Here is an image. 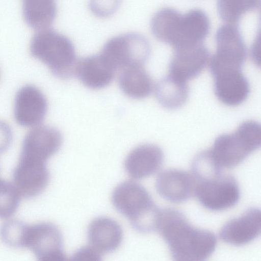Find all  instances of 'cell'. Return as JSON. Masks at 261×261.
I'll return each mask as SVG.
<instances>
[{
  "label": "cell",
  "mask_w": 261,
  "mask_h": 261,
  "mask_svg": "<svg viewBox=\"0 0 261 261\" xmlns=\"http://www.w3.org/2000/svg\"><path fill=\"white\" fill-rule=\"evenodd\" d=\"M115 71L99 54L77 61L75 74L87 87L99 89L111 82Z\"/></svg>",
  "instance_id": "5bb4252c"
},
{
  "label": "cell",
  "mask_w": 261,
  "mask_h": 261,
  "mask_svg": "<svg viewBox=\"0 0 261 261\" xmlns=\"http://www.w3.org/2000/svg\"><path fill=\"white\" fill-rule=\"evenodd\" d=\"M30 50L58 77L67 79L75 74V50L66 36L48 28L38 30L31 40Z\"/></svg>",
  "instance_id": "277c9868"
},
{
  "label": "cell",
  "mask_w": 261,
  "mask_h": 261,
  "mask_svg": "<svg viewBox=\"0 0 261 261\" xmlns=\"http://www.w3.org/2000/svg\"><path fill=\"white\" fill-rule=\"evenodd\" d=\"M261 128L257 122L242 123L233 132L223 134L210 150L215 164L221 169L231 168L242 162L260 147Z\"/></svg>",
  "instance_id": "5b68a950"
},
{
  "label": "cell",
  "mask_w": 261,
  "mask_h": 261,
  "mask_svg": "<svg viewBox=\"0 0 261 261\" xmlns=\"http://www.w3.org/2000/svg\"><path fill=\"white\" fill-rule=\"evenodd\" d=\"M217 49L210 60L212 74L241 69L246 58V48L237 25L226 23L216 35Z\"/></svg>",
  "instance_id": "52a82bcc"
},
{
  "label": "cell",
  "mask_w": 261,
  "mask_h": 261,
  "mask_svg": "<svg viewBox=\"0 0 261 261\" xmlns=\"http://www.w3.org/2000/svg\"><path fill=\"white\" fill-rule=\"evenodd\" d=\"M260 0H218L217 8L221 19L226 23L237 25L247 12L259 7Z\"/></svg>",
  "instance_id": "ffe728a7"
},
{
  "label": "cell",
  "mask_w": 261,
  "mask_h": 261,
  "mask_svg": "<svg viewBox=\"0 0 261 261\" xmlns=\"http://www.w3.org/2000/svg\"><path fill=\"white\" fill-rule=\"evenodd\" d=\"M153 35L175 49L201 44L210 30L206 14L192 9L184 14L172 8H164L156 12L151 22Z\"/></svg>",
  "instance_id": "7a4b0ae2"
},
{
  "label": "cell",
  "mask_w": 261,
  "mask_h": 261,
  "mask_svg": "<svg viewBox=\"0 0 261 261\" xmlns=\"http://www.w3.org/2000/svg\"><path fill=\"white\" fill-rule=\"evenodd\" d=\"M100 55L115 70L143 65L150 54V46L145 37L129 33L112 38L104 45Z\"/></svg>",
  "instance_id": "8992f818"
},
{
  "label": "cell",
  "mask_w": 261,
  "mask_h": 261,
  "mask_svg": "<svg viewBox=\"0 0 261 261\" xmlns=\"http://www.w3.org/2000/svg\"><path fill=\"white\" fill-rule=\"evenodd\" d=\"M156 229L175 260H205L214 252L217 245L213 232L194 227L181 212L172 208L160 211Z\"/></svg>",
  "instance_id": "6da1fadb"
},
{
  "label": "cell",
  "mask_w": 261,
  "mask_h": 261,
  "mask_svg": "<svg viewBox=\"0 0 261 261\" xmlns=\"http://www.w3.org/2000/svg\"><path fill=\"white\" fill-rule=\"evenodd\" d=\"M209 59L208 51L202 44L175 49L169 75L187 82L200 74Z\"/></svg>",
  "instance_id": "9c48e42d"
},
{
  "label": "cell",
  "mask_w": 261,
  "mask_h": 261,
  "mask_svg": "<svg viewBox=\"0 0 261 261\" xmlns=\"http://www.w3.org/2000/svg\"><path fill=\"white\" fill-rule=\"evenodd\" d=\"M251 56L252 59L256 63H259L258 60H259V38L258 40L256 39L252 45L251 48Z\"/></svg>",
  "instance_id": "603a6c76"
},
{
  "label": "cell",
  "mask_w": 261,
  "mask_h": 261,
  "mask_svg": "<svg viewBox=\"0 0 261 261\" xmlns=\"http://www.w3.org/2000/svg\"><path fill=\"white\" fill-rule=\"evenodd\" d=\"M112 201L138 231L146 233L156 229L160 210L138 183L127 180L118 185L113 192Z\"/></svg>",
  "instance_id": "3957f363"
},
{
  "label": "cell",
  "mask_w": 261,
  "mask_h": 261,
  "mask_svg": "<svg viewBox=\"0 0 261 261\" xmlns=\"http://www.w3.org/2000/svg\"><path fill=\"white\" fill-rule=\"evenodd\" d=\"M161 149L153 144H144L133 149L127 155L124 167L135 179L148 177L159 170L163 162Z\"/></svg>",
  "instance_id": "4fadbf2b"
},
{
  "label": "cell",
  "mask_w": 261,
  "mask_h": 261,
  "mask_svg": "<svg viewBox=\"0 0 261 261\" xmlns=\"http://www.w3.org/2000/svg\"><path fill=\"white\" fill-rule=\"evenodd\" d=\"M121 0H90L89 8L95 16L105 18L113 15L118 9Z\"/></svg>",
  "instance_id": "44dd1931"
},
{
  "label": "cell",
  "mask_w": 261,
  "mask_h": 261,
  "mask_svg": "<svg viewBox=\"0 0 261 261\" xmlns=\"http://www.w3.org/2000/svg\"><path fill=\"white\" fill-rule=\"evenodd\" d=\"M155 94L159 102L164 107L176 109L187 101L189 88L187 82L168 75L161 79L155 87Z\"/></svg>",
  "instance_id": "d6986e66"
},
{
  "label": "cell",
  "mask_w": 261,
  "mask_h": 261,
  "mask_svg": "<svg viewBox=\"0 0 261 261\" xmlns=\"http://www.w3.org/2000/svg\"><path fill=\"white\" fill-rule=\"evenodd\" d=\"M119 84L125 95L135 99L146 97L153 89L152 80L143 65L123 69L119 76Z\"/></svg>",
  "instance_id": "e0dca14e"
},
{
  "label": "cell",
  "mask_w": 261,
  "mask_h": 261,
  "mask_svg": "<svg viewBox=\"0 0 261 261\" xmlns=\"http://www.w3.org/2000/svg\"><path fill=\"white\" fill-rule=\"evenodd\" d=\"M260 231V211L252 207L241 216L227 221L221 228L219 234L224 242L241 246L254 240Z\"/></svg>",
  "instance_id": "8fae6325"
},
{
  "label": "cell",
  "mask_w": 261,
  "mask_h": 261,
  "mask_svg": "<svg viewBox=\"0 0 261 261\" xmlns=\"http://www.w3.org/2000/svg\"><path fill=\"white\" fill-rule=\"evenodd\" d=\"M88 237L90 245L102 253L116 249L120 245L123 232L119 224L106 217H98L89 224Z\"/></svg>",
  "instance_id": "2e32d148"
},
{
  "label": "cell",
  "mask_w": 261,
  "mask_h": 261,
  "mask_svg": "<svg viewBox=\"0 0 261 261\" xmlns=\"http://www.w3.org/2000/svg\"><path fill=\"white\" fill-rule=\"evenodd\" d=\"M16 101L15 116L24 125H37L44 118L47 110L46 100L36 88L26 87L19 92Z\"/></svg>",
  "instance_id": "9a60e30c"
},
{
  "label": "cell",
  "mask_w": 261,
  "mask_h": 261,
  "mask_svg": "<svg viewBox=\"0 0 261 261\" xmlns=\"http://www.w3.org/2000/svg\"><path fill=\"white\" fill-rule=\"evenodd\" d=\"M195 195L201 204L212 211H222L235 205L240 197V190L236 179L221 173L196 181Z\"/></svg>",
  "instance_id": "ba28073f"
},
{
  "label": "cell",
  "mask_w": 261,
  "mask_h": 261,
  "mask_svg": "<svg viewBox=\"0 0 261 261\" xmlns=\"http://www.w3.org/2000/svg\"><path fill=\"white\" fill-rule=\"evenodd\" d=\"M196 180L192 173L179 169L161 172L155 181L158 194L173 202H181L195 195Z\"/></svg>",
  "instance_id": "30bf717a"
},
{
  "label": "cell",
  "mask_w": 261,
  "mask_h": 261,
  "mask_svg": "<svg viewBox=\"0 0 261 261\" xmlns=\"http://www.w3.org/2000/svg\"><path fill=\"white\" fill-rule=\"evenodd\" d=\"M102 253L91 245L85 246L76 251L73 256L75 260H99Z\"/></svg>",
  "instance_id": "7402d4cb"
},
{
  "label": "cell",
  "mask_w": 261,
  "mask_h": 261,
  "mask_svg": "<svg viewBox=\"0 0 261 261\" xmlns=\"http://www.w3.org/2000/svg\"><path fill=\"white\" fill-rule=\"evenodd\" d=\"M57 12L55 0H22L24 20L32 29L48 28L55 21Z\"/></svg>",
  "instance_id": "ac0fdd59"
},
{
  "label": "cell",
  "mask_w": 261,
  "mask_h": 261,
  "mask_svg": "<svg viewBox=\"0 0 261 261\" xmlns=\"http://www.w3.org/2000/svg\"><path fill=\"white\" fill-rule=\"evenodd\" d=\"M213 75L215 94L223 103L237 106L248 97L249 84L241 69L225 70Z\"/></svg>",
  "instance_id": "7c38bea8"
}]
</instances>
